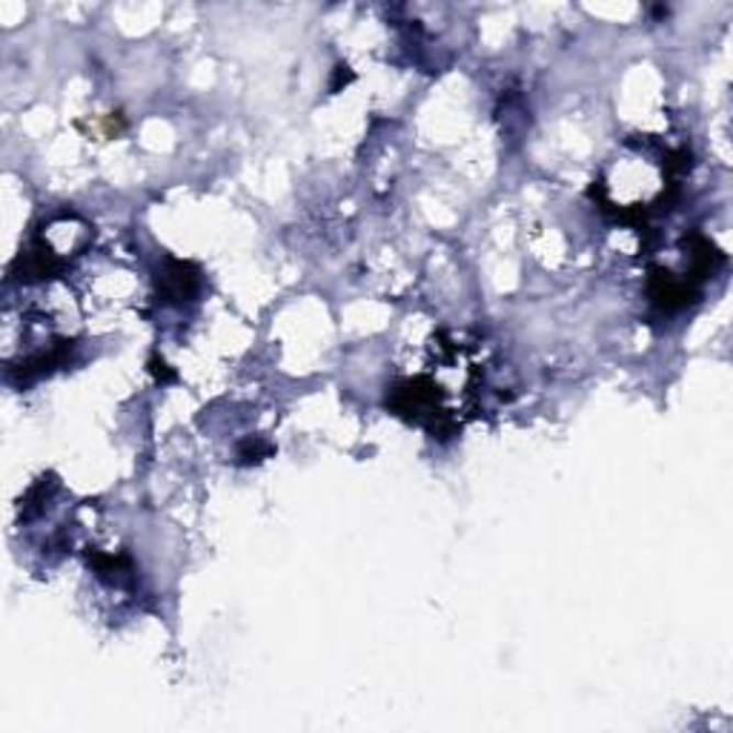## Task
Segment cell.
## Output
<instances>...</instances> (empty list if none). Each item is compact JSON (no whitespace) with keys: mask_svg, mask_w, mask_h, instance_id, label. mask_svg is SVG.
Wrapping results in <instances>:
<instances>
[{"mask_svg":"<svg viewBox=\"0 0 733 733\" xmlns=\"http://www.w3.org/2000/svg\"><path fill=\"white\" fill-rule=\"evenodd\" d=\"M647 292H651V301L662 312H676L685 310L697 298V284L682 281V278H676L668 269H651Z\"/></svg>","mask_w":733,"mask_h":733,"instance_id":"1","label":"cell"},{"mask_svg":"<svg viewBox=\"0 0 733 733\" xmlns=\"http://www.w3.org/2000/svg\"><path fill=\"white\" fill-rule=\"evenodd\" d=\"M198 284H201V273L192 262H178V258H167L164 267L158 273V290L164 296V301H189V298L198 292Z\"/></svg>","mask_w":733,"mask_h":733,"instance_id":"2","label":"cell"},{"mask_svg":"<svg viewBox=\"0 0 733 733\" xmlns=\"http://www.w3.org/2000/svg\"><path fill=\"white\" fill-rule=\"evenodd\" d=\"M273 453V444L262 442V438H247L238 447V465H258Z\"/></svg>","mask_w":733,"mask_h":733,"instance_id":"3","label":"cell"}]
</instances>
